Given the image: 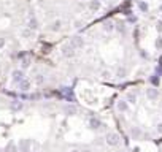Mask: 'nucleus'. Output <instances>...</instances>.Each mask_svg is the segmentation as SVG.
<instances>
[{
  "label": "nucleus",
  "mask_w": 162,
  "mask_h": 152,
  "mask_svg": "<svg viewBox=\"0 0 162 152\" xmlns=\"http://www.w3.org/2000/svg\"><path fill=\"white\" fill-rule=\"evenodd\" d=\"M22 79H24V73H22V70H14L13 71V81L14 82H21Z\"/></svg>",
  "instance_id": "nucleus-6"
},
{
  "label": "nucleus",
  "mask_w": 162,
  "mask_h": 152,
  "mask_svg": "<svg viewBox=\"0 0 162 152\" xmlns=\"http://www.w3.org/2000/svg\"><path fill=\"white\" fill-rule=\"evenodd\" d=\"M119 152H122V151H119Z\"/></svg>",
  "instance_id": "nucleus-30"
},
{
  "label": "nucleus",
  "mask_w": 162,
  "mask_h": 152,
  "mask_svg": "<svg viewBox=\"0 0 162 152\" xmlns=\"http://www.w3.org/2000/svg\"><path fill=\"white\" fill-rule=\"evenodd\" d=\"M118 76H119V78H124V76H126V70H124V68H119V70H118Z\"/></svg>",
  "instance_id": "nucleus-23"
},
{
  "label": "nucleus",
  "mask_w": 162,
  "mask_h": 152,
  "mask_svg": "<svg viewBox=\"0 0 162 152\" xmlns=\"http://www.w3.org/2000/svg\"><path fill=\"white\" fill-rule=\"evenodd\" d=\"M29 27H30L32 30L38 29V22H37V19H30V21H29Z\"/></svg>",
  "instance_id": "nucleus-18"
},
{
  "label": "nucleus",
  "mask_w": 162,
  "mask_h": 152,
  "mask_svg": "<svg viewBox=\"0 0 162 152\" xmlns=\"http://www.w3.org/2000/svg\"><path fill=\"white\" fill-rule=\"evenodd\" d=\"M18 148H19V152H29V149H30V141H29V139H19Z\"/></svg>",
  "instance_id": "nucleus-3"
},
{
  "label": "nucleus",
  "mask_w": 162,
  "mask_h": 152,
  "mask_svg": "<svg viewBox=\"0 0 162 152\" xmlns=\"http://www.w3.org/2000/svg\"><path fill=\"white\" fill-rule=\"evenodd\" d=\"M138 8H140V11H143V13H146L148 11V3L146 2H138Z\"/></svg>",
  "instance_id": "nucleus-17"
},
{
  "label": "nucleus",
  "mask_w": 162,
  "mask_h": 152,
  "mask_svg": "<svg viewBox=\"0 0 162 152\" xmlns=\"http://www.w3.org/2000/svg\"><path fill=\"white\" fill-rule=\"evenodd\" d=\"M18 146H16V143L14 141H10L8 144H7V149H5V151H7V152H18Z\"/></svg>",
  "instance_id": "nucleus-10"
},
{
  "label": "nucleus",
  "mask_w": 162,
  "mask_h": 152,
  "mask_svg": "<svg viewBox=\"0 0 162 152\" xmlns=\"http://www.w3.org/2000/svg\"><path fill=\"white\" fill-rule=\"evenodd\" d=\"M118 109L122 111V112H126L127 109H129V105H127V101H124V100L118 101Z\"/></svg>",
  "instance_id": "nucleus-11"
},
{
  "label": "nucleus",
  "mask_w": 162,
  "mask_h": 152,
  "mask_svg": "<svg viewBox=\"0 0 162 152\" xmlns=\"http://www.w3.org/2000/svg\"><path fill=\"white\" fill-rule=\"evenodd\" d=\"M157 32H162V22H157Z\"/></svg>",
  "instance_id": "nucleus-26"
},
{
  "label": "nucleus",
  "mask_w": 162,
  "mask_h": 152,
  "mask_svg": "<svg viewBox=\"0 0 162 152\" xmlns=\"http://www.w3.org/2000/svg\"><path fill=\"white\" fill-rule=\"evenodd\" d=\"M115 29H116V27H115V24L111 21H108V22H105V24H103V30L105 32H111V30H115Z\"/></svg>",
  "instance_id": "nucleus-13"
},
{
  "label": "nucleus",
  "mask_w": 162,
  "mask_h": 152,
  "mask_svg": "<svg viewBox=\"0 0 162 152\" xmlns=\"http://www.w3.org/2000/svg\"><path fill=\"white\" fill-rule=\"evenodd\" d=\"M72 152H78V151H72Z\"/></svg>",
  "instance_id": "nucleus-29"
},
{
  "label": "nucleus",
  "mask_w": 162,
  "mask_h": 152,
  "mask_svg": "<svg viewBox=\"0 0 162 152\" xmlns=\"http://www.w3.org/2000/svg\"><path fill=\"white\" fill-rule=\"evenodd\" d=\"M62 55H64V57H73V55H75L73 44H65V46L62 48Z\"/></svg>",
  "instance_id": "nucleus-2"
},
{
  "label": "nucleus",
  "mask_w": 162,
  "mask_h": 152,
  "mask_svg": "<svg viewBox=\"0 0 162 152\" xmlns=\"http://www.w3.org/2000/svg\"><path fill=\"white\" fill-rule=\"evenodd\" d=\"M11 109L21 111V109H22V103H21V101H13V103H11Z\"/></svg>",
  "instance_id": "nucleus-16"
},
{
  "label": "nucleus",
  "mask_w": 162,
  "mask_h": 152,
  "mask_svg": "<svg viewBox=\"0 0 162 152\" xmlns=\"http://www.w3.org/2000/svg\"><path fill=\"white\" fill-rule=\"evenodd\" d=\"M72 44H73L75 49H80V48L84 46V40H83L81 37H75L73 40H72Z\"/></svg>",
  "instance_id": "nucleus-5"
},
{
  "label": "nucleus",
  "mask_w": 162,
  "mask_h": 152,
  "mask_svg": "<svg viewBox=\"0 0 162 152\" xmlns=\"http://www.w3.org/2000/svg\"><path fill=\"white\" fill-rule=\"evenodd\" d=\"M159 11H160V13H162V5H160V7H159Z\"/></svg>",
  "instance_id": "nucleus-28"
},
{
  "label": "nucleus",
  "mask_w": 162,
  "mask_h": 152,
  "mask_svg": "<svg viewBox=\"0 0 162 152\" xmlns=\"http://www.w3.org/2000/svg\"><path fill=\"white\" fill-rule=\"evenodd\" d=\"M5 46V38H0V49Z\"/></svg>",
  "instance_id": "nucleus-25"
},
{
  "label": "nucleus",
  "mask_w": 162,
  "mask_h": 152,
  "mask_svg": "<svg viewBox=\"0 0 162 152\" xmlns=\"http://www.w3.org/2000/svg\"><path fill=\"white\" fill-rule=\"evenodd\" d=\"M100 125H102V122L99 119H96V117H91V119H89V128L96 130V128H100Z\"/></svg>",
  "instance_id": "nucleus-7"
},
{
  "label": "nucleus",
  "mask_w": 162,
  "mask_h": 152,
  "mask_svg": "<svg viewBox=\"0 0 162 152\" xmlns=\"http://www.w3.org/2000/svg\"><path fill=\"white\" fill-rule=\"evenodd\" d=\"M116 30H118L119 33H124V32H126V27H124V24H121V22H119V24H116Z\"/></svg>",
  "instance_id": "nucleus-19"
},
{
  "label": "nucleus",
  "mask_w": 162,
  "mask_h": 152,
  "mask_svg": "<svg viewBox=\"0 0 162 152\" xmlns=\"http://www.w3.org/2000/svg\"><path fill=\"white\" fill-rule=\"evenodd\" d=\"M135 100H137V97L133 94H129L127 95V101H129V103H135Z\"/></svg>",
  "instance_id": "nucleus-20"
},
{
  "label": "nucleus",
  "mask_w": 162,
  "mask_h": 152,
  "mask_svg": "<svg viewBox=\"0 0 162 152\" xmlns=\"http://www.w3.org/2000/svg\"><path fill=\"white\" fill-rule=\"evenodd\" d=\"M32 35H33V30L30 29V27H29V29H24V30L21 32V37L22 38H32Z\"/></svg>",
  "instance_id": "nucleus-12"
},
{
  "label": "nucleus",
  "mask_w": 162,
  "mask_h": 152,
  "mask_svg": "<svg viewBox=\"0 0 162 152\" xmlns=\"http://www.w3.org/2000/svg\"><path fill=\"white\" fill-rule=\"evenodd\" d=\"M60 27H62V22H60V21L57 19V21H54L53 24H51V30L57 32V30H60Z\"/></svg>",
  "instance_id": "nucleus-14"
},
{
  "label": "nucleus",
  "mask_w": 162,
  "mask_h": 152,
  "mask_svg": "<svg viewBox=\"0 0 162 152\" xmlns=\"http://www.w3.org/2000/svg\"><path fill=\"white\" fill-rule=\"evenodd\" d=\"M157 132L162 133V124H159V125H157Z\"/></svg>",
  "instance_id": "nucleus-27"
},
{
  "label": "nucleus",
  "mask_w": 162,
  "mask_h": 152,
  "mask_svg": "<svg viewBox=\"0 0 162 152\" xmlns=\"http://www.w3.org/2000/svg\"><path fill=\"white\" fill-rule=\"evenodd\" d=\"M65 112H67V114H70V116H75L76 114V108H75V106H72V105H69V106H65Z\"/></svg>",
  "instance_id": "nucleus-15"
},
{
  "label": "nucleus",
  "mask_w": 162,
  "mask_h": 152,
  "mask_svg": "<svg viewBox=\"0 0 162 152\" xmlns=\"http://www.w3.org/2000/svg\"><path fill=\"white\" fill-rule=\"evenodd\" d=\"M100 7H102L100 0H91V2H89V10H92V11H97V10H100Z\"/></svg>",
  "instance_id": "nucleus-8"
},
{
  "label": "nucleus",
  "mask_w": 162,
  "mask_h": 152,
  "mask_svg": "<svg viewBox=\"0 0 162 152\" xmlns=\"http://www.w3.org/2000/svg\"><path fill=\"white\" fill-rule=\"evenodd\" d=\"M146 97L149 98V100H156L159 97V92H157V89H154V87H149V89H146Z\"/></svg>",
  "instance_id": "nucleus-4"
},
{
  "label": "nucleus",
  "mask_w": 162,
  "mask_h": 152,
  "mask_svg": "<svg viewBox=\"0 0 162 152\" xmlns=\"http://www.w3.org/2000/svg\"><path fill=\"white\" fill-rule=\"evenodd\" d=\"M30 65V60L29 59H22V68H27Z\"/></svg>",
  "instance_id": "nucleus-22"
},
{
  "label": "nucleus",
  "mask_w": 162,
  "mask_h": 152,
  "mask_svg": "<svg viewBox=\"0 0 162 152\" xmlns=\"http://www.w3.org/2000/svg\"><path fill=\"white\" fill-rule=\"evenodd\" d=\"M19 89H21V91H29V89H30V81L29 79H22L21 82H19Z\"/></svg>",
  "instance_id": "nucleus-9"
},
{
  "label": "nucleus",
  "mask_w": 162,
  "mask_h": 152,
  "mask_svg": "<svg viewBox=\"0 0 162 152\" xmlns=\"http://www.w3.org/2000/svg\"><path fill=\"white\" fill-rule=\"evenodd\" d=\"M107 144L108 146H118L119 144V135L118 133H108L107 135Z\"/></svg>",
  "instance_id": "nucleus-1"
},
{
  "label": "nucleus",
  "mask_w": 162,
  "mask_h": 152,
  "mask_svg": "<svg viewBox=\"0 0 162 152\" xmlns=\"http://www.w3.org/2000/svg\"><path fill=\"white\" fill-rule=\"evenodd\" d=\"M35 81H37V84H43V81H44V78H43V75H37V78H35Z\"/></svg>",
  "instance_id": "nucleus-21"
},
{
  "label": "nucleus",
  "mask_w": 162,
  "mask_h": 152,
  "mask_svg": "<svg viewBox=\"0 0 162 152\" xmlns=\"http://www.w3.org/2000/svg\"><path fill=\"white\" fill-rule=\"evenodd\" d=\"M156 48H162V38H157V40H156Z\"/></svg>",
  "instance_id": "nucleus-24"
}]
</instances>
